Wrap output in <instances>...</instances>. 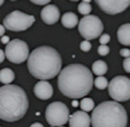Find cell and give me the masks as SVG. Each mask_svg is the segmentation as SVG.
Instances as JSON below:
<instances>
[{"label": "cell", "instance_id": "6da1fadb", "mask_svg": "<svg viewBox=\"0 0 130 127\" xmlns=\"http://www.w3.org/2000/svg\"><path fill=\"white\" fill-rule=\"evenodd\" d=\"M58 89L70 98L87 96L93 87L92 72L84 64H70L58 73Z\"/></svg>", "mask_w": 130, "mask_h": 127}, {"label": "cell", "instance_id": "7a4b0ae2", "mask_svg": "<svg viewBox=\"0 0 130 127\" xmlns=\"http://www.w3.org/2000/svg\"><path fill=\"white\" fill-rule=\"evenodd\" d=\"M28 69L33 77L41 81H48L58 76L62 67L59 53L52 47H38L28 57Z\"/></svg>", "mask_w": 130, "mask_h": 127}, {"label": "cell", "instance_id": "3957f363", "mask_svg": "<svg viewBox=\"0 0 130 127\" xmlns=\"http://www.w3.org/2000/svg\"><path fill=\"white\" fill-rule=\"evenodd\" d=\"M29 107L25 91L15 84L0 87V120L15 122L24 117Z\"/></svg>", "mask_w": 130, "mask_h": 127}, {"label": "cell", "instance_id": "277c9868", "mask_svg": "<svg viewBox=\"0 0 130 127\" xmlns=\"http://www.w3.org/2000/svg\"><path fill=\"white\" fill-rule=\"evenodd\" d=\"M92 127H126L128 115L125 108L115 101H105L92 110Z\"/></svg>", "mask_w": 130, "mask_h": 127}, {"label": "cell", "instance_id": "5b68a950", "mask_svg": "<svg viewBox=\"0 0 130 127\" xmlns=\"http://www.w3.org/2000/svg\"><path fill=\"white\" fill-rule=\"evenodd\" d=\"M36 22L33 15H28L19 10H14L4 18V28L11 32H23L29 29Z\"/></svg>", "mask_w": 130, "mask_h": 127}, {"label": "cell", "instance_id": "8992f818", "mask_svg": "<svg viewBox=\"0 0 130 127\" xmlns=\"http://www.w3.org/2000/svg\"><path fill=\"white\" fill-rule=\"evenodd\" d=\"M78 32L85 40H92L99 38L104 32L102 22L96 15H85L78 22Z\"/></svg>", "mask_w": 130, "mask_h": 127}, {"label": "cell", "instance_id": "52a82bcc", "mask_svg": "<svg viewBox=\"0 0 130 127\" xmlns=\"http://www.w3.org/2000/svg\"><path fill=\"white\" fill-rule=\"evenodd\" d=\"M109 94L115 102H125L130 98V79L124 76L114 77L109 84Z\"/></svg>", "mask_w": 130, "mask_h": 127}, {"label": "cell", "instance_id": "ba28073f", "mask_svg": "<svg viewBox=\"0 0 130 127\" xmlns=\"http://www.w3.org/2000/svg\"><path fill=\"white\" fill-rule=\"evenodd\" d=\"M70 111L68 107L62 102H53L45 110V120L53 127L63 126L68 122Z\"/></svg>", "mask_w": 130, "mask_h": 127}, {"label": "cell", "instance_id": "9c48e42d", "mask_svg": "<svg viewBox=\"0 0 130 127\" xmlns=\"http://www.w3.org/2000/svg\"><path fill=\"white\" fill-rule=\"evenodd\" d=\"M4 53H5V58H8V60H10L11 63L19 64V63H23L28 59L29 47L24 40L14 39L6 44Z\"/></svg>", "mask_w": 130, "mask_h": 127}, {"label": "cell", "instance_id": "30bf717a", "mask_svg": "<svg viewBox=\"0 0 130 127\" xmlns=\"http://www.w3.org/2000/svg\"><path fill=\"white\" fill-rule=\"evenodd\" d=\"M99 8L110 15H115L119 13H123L129 8L130 0H95Z\"/></svg>", "mask_w": 130, "mask_h": 127}, {"label": "cell", "instance_id": "8fae6325", "mask_svg": "<svg viewBox=\"0 0 130 127\" xmlns=\"http://www.w3.org/2000/svg\"><path fill=\"white\" fill-rule=\"evenodd\" d=\"M70 127H90L91 126V118L84 111H76L68 117Z\"/></svg>", "mask_w": 130, "mask_h": 127}, {"label": "cell", "instance_id": "7c38bea8", "mask_svg": "<svg viewBox=\"0 0 130 127\" xmlns=\"http://www.w3.org/2000/svg\"><path fill=\"white\" fill-rule=\"evenodd\" d=\"M61 14H59V9L56 6V5H47L44 6L41 11V18L45 24L48 25H52L54 23L58 22Z\"/></svg>", "mask_w": 130, "mask_h": 127}, {"label": "cell", "instance_id": "4fadbf2b", "mask_svg": "<svg viewBox=\"0 0 130 127\" xmlns=\"http://www.w3.org/2000/svg\"><path fill=\"white\" fill-rule=\"evenodd\" d=\"M34 94L39 99H48L53 96V88L47 81H39L34 86Z\"/></svg>", "mask_w": 130, "mask_h": 127}, {"label": "cell", "instance_id": "5bb4252c", "mask_svg": "<svg viewBox=\"0 0 130 127\" xmlns=\"http://www.w3.org/2000/svg\"><path fill=\"white\" fill-rule=\"evenodd\" d=\"M118 40L123 45H130V23L123 24L118 29Z\"/></svg>", "mask_w": 130, "mask_h": 127}, {"label": "cell", "instance_id": "9a60e30c", "mask_svg": "<svg viewBox=\"0 0 130 127\" xmlns=\"http://www.w3.org/2000/svg\"><path fill=\"white\" fill-rule=\"evenodd\" d=\"M61 22H62V25L64 28H68V29H72L75 28L77 24H78V18L76 16L75 13H64L61 18Z\"/></svg>", "mask_w": 130, "mask_h": 127}, {"label": "cell", "instance_id": "2e32d148", "mask_svg": "<svg viewBox=\"0 0 130 127\" xmlns=\"http://www.w3.org/2000/svg\"><path fill=\"white\" fill-rule=\"evenodd\" d=\"M14 78H15V74L10 68H4L0 71V82L3 84H10L14 81Z\"/></svg>", "mask_w": 130, "mask_h": 127}, {"label": "cell", "instance_id": "e0dca14e", "mask_svg": "<svg viewBox=\"0 0 130 127\" xmlns=\"http://www.w3.org/2000/svg\"><path fill=\"white\" fill-rule=\"evenodd\" d=\"M92 72L100 77V76H104L106 72H107V64L104 62V60H96L93 64H92Z\"/></svg>", "mask_w": 130, "mask_h": 127}, {"label": "cell", "instance_id": "ac0fdd59", "mask_svg": "<svg viewBox=\"0 0 130 127\" xmlns=\"http://www.w3.org/2000/svg\"><path fill=\"white\" fill-rule=\"evenodd\" d=\"M80 107L84 112H90L95 108V102H93V99H91L88 97H84L80 102Z\"/></svg>", "mask_w": 130, "mask_h": 127}, {"label": "cell", "instance_id": "d6986e66", "mask_svg": "<svg viewBox=\"0 0 130 127\" xmlns=\"http://www.w3.org/2000/svg\"><path fill=\"white\" fill-rule=\"evenodd\" d=\"M93 84H95V87H96L97 89H105V88H107L109 82H107V79H106L105 77L100 76V77H97V78L93 81Z\"/></svg>", "mask_w": 130, "mask_h": 127}, {"label": "cell", "instance_id": "ffe728a7", "mask_svg": "<svg viewBox=\"0 0 130 127\" xmlns=\"http://www.w3.org/2000/svg\"><path fill=\"white\" fill-rule=\"evenodd\" d=\"M77 9H78V13H81L82 15H90V13H91V10H92L91 5H90L88 3H84V1H81V3L78 4Z\"/></svg>", "mask_w": 130, "mask_h": 127}, {"label": "cell", "instance_id": "44dd1931", "mask_svg": "<svg viewBox=\"0 0 130 127\" xmlns=\"http://www.w3.org/2000/svg\"><path fill=\"white\" fill-rule=\"evenodd\" d=\"M109 52H110V48H109L107 45H100V47L97 48V53H99L100 55H107Z\"/></svg>", "mask_w": 130, "mask_h": 127}, {"label": "cell", "instance_id": "7402d4cb", "mask_svg": "<svg viewBox=\"0 0 130 127\" xmlns=\"http://www.w3.org/2000/svg\"><path fill=\"white\" fill-rule=\"evenodd\" d=\"M80 48L82 52H90L91 50V43L88 40H84V42L80 43Z\"/></svg>", "mask_w": 130, "mask_h": 127}, {"label": "cell", "instance_id": "603a6c76", "mask_svg": "<svg viewBox=\"0 0 130 127\" xmlns=\"http://www.w3.org/2000/svg\"><path fill=\"white\" fill-rule=\"evenodd\" d=\"M110 42V35L109 34H101L100 35V44L101 45H106Z\"/></svg>", "mask_w": 130, "mask_h": 127}, {"label": "cell", "instance_id": "cb8c5ba5", "mask_svg": "<svg viewBox=\"0 0 130 127\" xmlns=\"http://www.w3.org/2000/svg\"><path fill=\"white\" fill-rule=\"evenodd\" d=\"M123 66H124V69H125L126 72H129V73H130V57L125 58V60H124Z\"/></svg>", "mask_w": 130, "mask_h": 127}, {"label": "cell", "instance_id": "d4e9b609", "mask_svg": "<svg viewBox=\"0 0 130 127\" xmlns=\"http://www.w3.org/2000/svg\"><path fill=\"white\" fill-rule=\"evenodd\" d=\"M33 4H37V5H48V3L51 0H30Z\"/></svg>", "mask_w": 130, "mask_h": 127}, {"label": "cell", "instance_id": "484cf974", "mask_svg": "<svg viewBox=\"0 0 130 127\" xmlns=\"http://www.w3.org/2000/svg\"><path fill=\"white\" fill-rule=\"evenodd\" d=\"M120 55H121V57H125V58L130 57V49H126V48L121 49V50H120Z\"/></svg>", "mask_w": 130, "mask_h": 127}, {"label": "cell", "instance_id": "4316f807", "mask_svg": "<svg viewBox=\"0 0 130 127\" xmlns=\"http://www.w3.org/2000/svg\"><path fill=\"white\" fill-rule=\"evenodd\" d=\"M9 42H10L9 37H6V35H3V37H1V43H3V44H8Z\"/></svg>", "mask_w": 130, "mask_h": 127}, {"label": "cell", "instance_id": "83f0119b", "mask_svg": "<svg viewBox=\"0 0 130 127\" xmlns=\"http://www.w3.org/2000/svg\"><path fill=\"white\" fill-rule=\"evenodd\" d=\"M4 59H5V53H4V50L0 49V63H3Z\"/></svg>", "mask_w": 130, "mask_h": 127}, {"label": "cell", "instance_id": "f1b7e54d", "mask_svg": "<svg viewBox=\"0 0 130 127\" xmlns=\"http://www.w3.org/2000/svg\"><path fill=\"white\" fill-rule=\"evenodd\" d=\"M4 33H5V28H4V25H1V24H0V37H3V35H4Z\"/></svg>", "mask_w": 130, "mask_h": 127}, {"label": "cell", "instance_id": "f546056e", "mask_svg": "<svg viewBox=\"0 0 130 127\" xmlns=\"http://www.w3.org/2000/svg\"><path fill=\"white\" fill-rule=\"evenodd\" d=\"M30 127H43V125H42V123H39V122H36V123L30 125Z\"/></svg>", "mask_w": 130, "mask_h": 127}, {"label": "cell", "instance_id": "4dcf8cb0", "mask_svg": "<svg viewBox=\"0 0 130 127\" xmlns=\"http://www.w3.org/2000/svg\"><path fill=\"white\" fill-rule=\"evenodd\" d=\"M82 1H84V3H88V4H90V1H91V0H82Z\"/></svg>", "mask_w": 130, "mask_h": 127}, {"label": "cell", "instance_id": "1f68e13d", "mask_svg": "<svg viewBox=\"0 0 130 127\" xmlns=\"http://www.w3.org/2000/svg\"><path fill=\"white\" fill-rule=\"evenodd\" d=\"M4 4V0H0V5H3Z\"/></svg>", "mask_w": 130, "mask_h": 127}, {"label": "cell", "instance_id": "d6a6232c", "mask_svg": "<svg viewBox=\"0 0 130 127\" xmlns=\"http://www.w3.org/2000/svg\"><path fill=\"white\" fill-rule=\"evenodd\" d=\"M71 1H78V0H71Z\"/></svg>", "mask_w": 130, "mask_h": 127}, {"label": "cell", "instance_id": "836d02e7", "mask_svg": "<svg viewBox=\"0 0 130 127\" xmlns=\"http://www.w3.org/2000/svg\"><path fill=\"white\" fill-rule=\"evenodd\" d=\"M58 127H63V126H58Z\"/></svg>", "mask_w": 130, "mask_h": 127}, {"label": "cell", "instance_id": "e575fe53", "mask_svg": "<svg viewBox=\"0 0 130 127\" xmlns=\"http://www.w3.org/2000/svg\"><path fill=\"white\" fill-rule=\"evenodd\" d=\"M11 1H15V0H11Z\"/></svg>", "mask_w": 130, "mask_h": 127}, {"label": "cell", "instance_id": "d590c367", "mask_svg": "<svg viewBox=\"0 0 130 127\" xmlns=\"http://www.w3.org/2000/svg\"><path fill=\"white\" fill-rule=\"evenodd\" d=\"M129 6H130V4H129Z\"/></svg>", "mask_w": 130, "mask_h": 127}, {"label": "cell", "instance_id": "8d00e7d4", "mask_svg": "<svg viewBox=\"0 0 130 127\" xmlns=\"http://www.w3.org/2000/svg\"><path fill=\"white\" fill-rule=\"evenodd\" d=\"M52 127H53V126H52Z\"/></svg>", "mask_w": 130, "mask_h": 127}]
</instances>
